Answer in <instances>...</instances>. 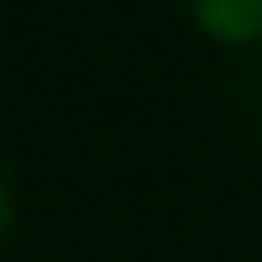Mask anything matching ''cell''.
Masks as SVG:
<instances>
[{
	"label": "cell",
	"instance_id": "7a4b0ae2",
	"mask_svg": "<svg viewBox=\"0 0 262 262\" xmlns=\"http://www.w3.org/2000/svg\"><path fill=\"white\" fill-rule=\"evenodd\" d=\"M12 214H18V203H12V173H6V161H0V245L12 238Z\"/></svg>",
	"mask_w": 262,
	"mask_h": 262
},
{
	"label": "cell",
	"instance_id": "3957f363",
	"mask_svg": "<svg viewBox=\"0 0 262 262\" xmlns=\"http://www.w3.org/2000/svg\"><path fill=\"white\" fill-rule=\"evenodd\" d=\"M256 119H262V72H256Z\"/></svg>",
	"mask_w": 262,
	"mask_h": 262
},
{
	"label": "cell",
	"instance_id": "6da1fadb",
	"mask_svg": "<svg viewBox=\"0 0 262 262\" xmlns=\"http://www.w3.org/2000/svg\"><path fill=\"white\" fill-rule=\"evenodd\" d=\"M185 12L214 48H262V0H185Z\"/></svg>",
	"mask_w": 262,
	"mask_h": 262
}]
</instances>
